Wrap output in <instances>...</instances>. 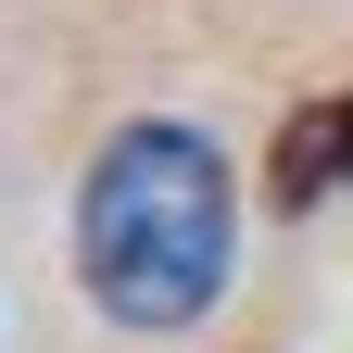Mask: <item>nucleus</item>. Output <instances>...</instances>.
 <instances>
[{
	"label": "nucleus",
	"mask_w": 353,
	"mask_h": 353,
	"mask_svg": "<svg viewBox=\"0 0 353 353\" xmlns=\"http://www.w3.org/2000/svg\"><path fill=\"white\" fill-rule=\"evenodd\" d=\"M240 252V176L202 126H114L76 190V278L114 328H202Z\"/></svg>",
	"instance_id": "f257e3e1"
}]
</instances>
